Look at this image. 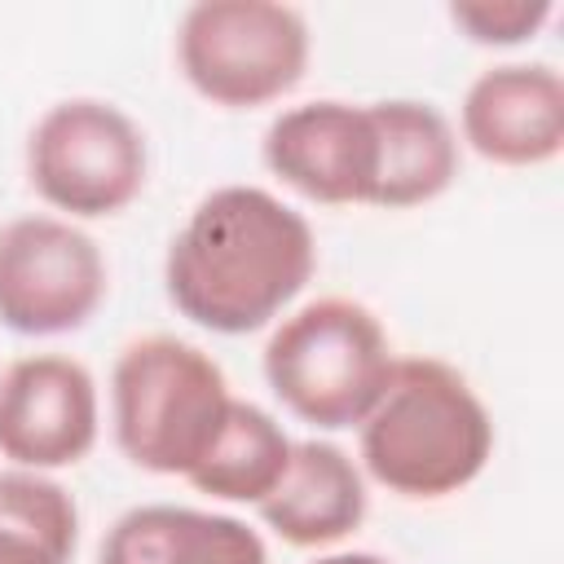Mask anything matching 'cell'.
<instances>
[{
  "mask_svg": "<svg viewBox=\"0 0 564 564\" xmlns=\"http://www.w3.org/2000/svg\"><path fill=\"white\" fill-rule=\"evenodd\" d=\"M234 397L225 370L176 335L132 339L110 375V423L128 463L189 476L225 427Z\"/></svg>",
  "mask_w": 564,
  "mask_h": 564,
  "instance_id": "cell-3",
  "label": "cell"
},
{
  "mask_svg": "<svg viewBox=\"0 0 564 564\" xmlns=\"http://www.w3.org/2000/svg\"><path fill=\"white\" fill-rule=\"evenodd\" d=\"M463 141L498 167H538L564 150V84L542 62H507L471 79Z\"/></svg>",
  "mask_w": 564,
  "mask_h": 564,
  "instance_id": "cell-10",
  "label": "cell"
},
{
  "mask_svg": "<svg viewBox=\"0 0 564 564\" xmlns=\"http://www.w3.org/2000/svg\"><path fill=\"white\" fill-rule=\"evenodd\" d=\"M291 445L295 441L282 432V423L269 410L234 397L220 436L212 441V449L203 454V463L185 480L198 494H212V498H225V502H251L256 507L282 480V471L291 463Z\"/></svg>",
  "mask_w": 564,
  "mask_h": 564,
  "instance_id": "cell-14",
  "label": "cell"
},
{
  "mask_svg": "<svg viewBox=\"0 0 564 564\" xmlns=\"http://www.w3.org/2000/svg\"><path fill=\"white\" fill-rule=\"evenodd\" d=\"M176 62L212 106H269L308 66V22L273 0H203L176 26Z\"/></svg>",
  "mask_w": 564,
  "mask_h": 564,
  "instance_id": "cell-5",
  "label": "cell"
},
{
  "mask_svg": "<svg viewBox=\"0 0 564 564\" xmlns=\"http://www.w3.org/2000/svg\"><path fill=\"white\" fill-rule=\"evenodd\" d=\"M79 511L44 471H0V564H70Z\"/></svg>",
  "mask_w": 564,
  "mask_h": 564,
  "instance_id": "cell-15",
  "label": "cell"
},
{
  "mask_svg": "<svg viewBox=\"0 0 564 564\" xmlns=\"http://www.w3.org/2000/svg\"><path fill=\"white\" fill-rule=\"evenodd\" d=\"M313 564H388V560H379V555H370V551H339V555H322V560H313Z\"/></svg>",
  "mask_w": 564,
  "mask_h": 564,
  "instance_id": "cell-17",
  "label": "cell"
},
{
  "mask_svg": "<svg viewBox=\"0 0 564 564\" xmlns=\"http://www.w3.org/2000/svg\"><path fill=\"white\" fill-rule=\"evenodd\" d=\"M256 511L291 546H330L366 520V485L339 445L295 441L282 480Z\"/></svg>",
  "mask_w": 564,
  "mask_h": 564,
  "instance_id": "cell-11",
  "label": "cell"
},
{
  "mask_svg": "<svg viewBox=\"0 0 564 564\" xmlns=\"http://www.w3.org/2000/svg\"><path fill=\"white\" fill-rule=\"evenodd\" d=\"M308 220L260 185L212 189L167 247V300L203 330L247 335L269 326L313 278Z\"/></svg>",
  "mask_w": 564,
  "mask_h": 564,
  "instance_id": "cell-1",
  "label": "cell"
},
{
  "mask_svg": "<svg viewBox=\"0 0 564 564\" xmlns=\"http://www.w3.org/2000/svg\"><path fill=\"white\" fill-rule=\"evenodd\" d=\"M264 167L313 203H370L379 172L370 106L304 101L282 110L264 132Z\"/></svg>",
  "mask_w": 564,
  "mask_h": 564,
  "instance_id": "cell-9",
  "label": "cell"
},
{
  "mask_svg": "<svg viewBox=\"0 0 564 564\" xmlns=\"http://www.w3.org/2000/svg\"><path fill=\"white\" fill-rule=\"evenodd\" d=\"M97 564H269V551L238 516L150 502L106 529Z\"/></svg>",
  "mask_w": 564,
  "mask_h": 564,
  "instance_id": "cell-12",
  "label": "cell"
},
{
  "mask_svg": "<svg viewBox=\"0 0 564 564\" xmlns=\"http://www.w3.org/2000/svg\"><path fill=\"white\" fill-rule=\"evenodd\" d=\"M106 300L97 242L62 216H18L0 229V326L18 335L79 330Z\"/></svg>",
  "mask_w": 564,
  "mask_h": 564,
  "instance_id": "cell-7",
  "label": "cell"
},
{
  "mask_svg": "<svg viewBox=\"0 0 564 564\" xmlns=\"http://www.w3.org/2000/svg\"><path fill=\"white\" fill-rule=\"evenodd\" d=\"M392 361L379 317L344 295L295 308L264 344V379L273 397L295 419L326 432L352 427L370 414Z\"/></svg>",
  "mask_w": 564,
  "mask_h": 564,
  "instance_id": "cell-4",
  "label": "cell"
},
{
  "mask_svg": "<svg viewBox=\"0 0 564 564\" xmlns=\"http://www.w3.org/2000/svg\"><path fill=\"white\" fill-rule=\"evenodd\" d=\"M361 427L366 471L401 498L467 489L494 454V419L476 388L436 357H401Z\"/></svg>",
  "mask_w": 564,
  "mask_h": 564,
  "instance_id": "cell-2",
  "label": "cell"
},
{
  "mask_svg": "<svg viewBox=\"0 0 564 564\" xmlns=\"http://www.w3.org/2000/svg\"><path fill=\"white\" fill-rule=\"evenodd\" d=\"M449 18L467 40L507 48V44L533 40L551 18V4L546 0H463V4H449Z\"/></svg>",
  "mask_w": 564,
  "mask_h": 564,
  "instance_id": "cell-16",
  "label": "cell"
},
{
  "mask_svg": "<svg viewBox=\"0 0 564 564\" xmlns=\"http://www.w3.org/2000/svg\"><path fill=\"white\" fill-rule=\"evenodd\" d=\"M97 383L62 352L18 357L0 375V454L22 471L75 467L97 445Z\"/></svg>",
  "mask_w": 564,
  "mask_h": 564,
  "instance_id": "cell-8",
  "label": "cell"
},
{
  "mask_svg": "<svg viewBox=\"0 0 564 564\" xmlns=\"http://www.w3.org/2000/svg\"><path fill=\"white\" fill-rule=\"evenodd\" d=\"M379 137V172L370 207H419L445 194L458 176V141L449 119L427 101H370Z\"/></svg>",
  "mask_w": 564,
  "mask_h": 564,
  "instance_id": "cell-13",
  "label": "cell"
},
{
  "mask_svg": "<svg viewBox=\"0 0 564 564\" xmlns=\"http://www.w3.org/2000/svg\"><path fill=\"white\" fill-rule=\"evenodd\" d=\"M145 137L110 101L70 97L40 115L26 141L35 194L79 220L123 212L145 185Z\"/></svg>",
  "mask_w": 564,
  "mask_h": 564,
  "instance_id": "cell-6",
  "label": "cell"
}]
</instances>
